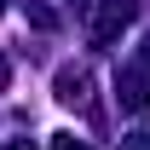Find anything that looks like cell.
Here are the masks:
<instances>
[{
    "instance_id": "obj_2",
    "label": "cell",
    "mask_w": 150,
    "mask_h": 150,
    "mask_svg": "<svg viewBox=\"0 0 150 150\" xmlns=\"http://www.w3.org/2000/svg\"><path fill=\"white\" fill-rule=\"evenodd\" d=\"M115 87H121V110H127V115H139V110L150 104V81H144L139 69H127L121 81H115Z\"/></svg>"
},
{
    "instance_id": "obj_5",
    "label": "cell",
    "mask_w": 150,
    "mask_h": 150,
    "mask_svg": "<svg viewBox=\"0 0 150 150\" xmlns=\"http://www.w3.org/2000/svg\"><path fill=\"white\" fill-rule=\"evenodd\" d=\"M0 87H6V58H0Z\"/></svg>"
},
{
    "instance_id": "obj_3",
    "label": "cell",
    "mask_w": 150,
    "mask_h": 150,
    "mask_svg": "<svg viewBox=\"0 0 150 150\" xmlns=\"http://www.w3.org/2000/svg\"><path fill=\"white\" fill-rule=\"evenodd\" d=\"M58 104H87V69H64L58 75Z\"/></svg>"
},
{
    "instance_id": "obj_6",
    "label": "cell",
    "mask_w": 150,
    "mask_h": 150,
    "mask_svg": "<svg viewBox=\"0 0 150 150\" xmlns=\"http://www.w3.org/2000/svg\"><path fill=\"white\" fill-rule=\"evenodd\" d=\"M6 150H35V144H6Z\"/></svg>"
},
{
    "instance_id": "obj_1",
    "label": "cell",
    "mask_w": 150,
    "mask_h": 150,
    "mask_svg": "<svg viewBox=\"0 0 150 150\" xmlns=\"http://www.w3.org/2000/svg\"><path fill=\"white\" fill-rule=\"evenodd\" d=\"M127 23H133V0H98L93 18H87V35L93 40H115Z\"/></svg>"
},
{
    "instance_id": "obj_4",
    "label": "cell",
    "mask_w": 150,
    "mask_h": 150,
    "mask_svg": "<svg viewBox=\"0 0 150 150\" xmlns=\"http://www.w3.org/2000/svg\"><path fill=\"white\" fill-rule=\"evenodd\" d=\"M52 150H87V144H75V139H58V144Z\"/></svg>"
}]
</instances>
